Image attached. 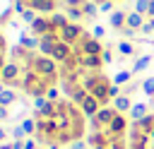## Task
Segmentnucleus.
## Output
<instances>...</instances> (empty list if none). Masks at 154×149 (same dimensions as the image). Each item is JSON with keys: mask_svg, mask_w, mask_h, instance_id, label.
I'll return each instance as SVG.
<instances>
[{"mask_svg": "<svg viewBox=\"0 0 154 149\" xmlns=\"http://www.w3.org/2000/svg\"><path fill=\"white\" fill-rule=\"evenodd\" d=\"M113 5H116V2H111V0H103V2L99 5V12H106V14H111V12H116V10H113Z\"/></svg>", "mask_w": 154, "mask_h": 149, "instance_id": "nucleus-35", "label": "nucleus"}, {"mask_svg": "<svg viewBox=\"0 0 154 149\" xmlns=\"http://www.w3.org/2000/svg\"><path fill=\"white\" fill-rule=\"evenodd\" d=\"M24 149H38L36 139H26V142H24Z\"/></svg>", "mask_w": 154, "mask_h": 149, "instance_id": "nucleus-44", "label": "nucleus"}, {"mask_svg": "<svg viewBox=\"0 0 154 149\" xmlns=\"http://www.w3.org/2000/svg\"><path fill=\"white\" fill-rule=\"evenodd\" d=\"M101 60H103V65L113 62V53H111V48H103V53H101Z\"/></svg>", "mask_w": 154, "mask_h": 149, "instance_id": "nucleus-37", "label": "nucleus"}, {"mask_svg": "<svg viewBox=\"0 0 154 149\" xmlns=\"http://www.w3.org/2000/svg\"><path fill=\"white\" fill-rule=\"evenodd\" d=\"M140 31H142V34H144V36H149V34H154V31H152V24H149V19H147V22H144V26H142V29H140Z\"/></svg>", "mask_w": 154, "mask_h": 149, "instance_id": "nucleus-43", "label": "nucleus"}, {"mask_svg": "<svg viewBox=\"0 0 154 149\" xmlns=\"http://www.w3.org/2000/svg\"><path fill=\"white\" fill-rule=\"evenodd\" d=\"M84 2H87V0H65V5H67V7H82Z\"/></svg>", "mask_w": 154, "mask_h": 149, "instance_id": "nucleus-42", "label": "nucleus"}, {"mask_svg": "<svg viewBox=\"0 0 154 149\" xmlns=\"http://www.w3.org/2000/svg\"><path fill=\"white\" fill-rule=\"evenodd\" d=\"M120 94H123V87H118V84H113V82H111V87H108V96H111V101H113V99H118Z\"/></svg>", "mask_w": 154, "mask_h": 149, "instance_id": "nucleus-34", "label": "nucleus"}, {"mask_svg": "<svg viewBox=\"0 0 154 149\" xmlns=\"http://www.w3.org/2000/svg\"><path fill=\"white\" fill-rule=\"evenodd\" d=\"M31 70L38 74V77H43V79H53L55 77V72H58V62L53 60V58H48V55H36L34 58V62H31Z\"/></svg>", "mask_w": 154, "mask_h": 149, "instance_id": "nucleus-1", "label": "nucleus"}, {"mask_svg": "<svg viewBox=\"0 0 154 149\" xmlns=\"http://www.w3.org/2000/svg\"><path fill=\"white\" fill-rule=\"evenodd\" d=\"M108 87H111V82H108L106 77H101V82H99V84H96L89 94H91V96H94L101 106H108V101H111V96H108Z\"/></svg>", "mask_w": 154, "mask_h": 149, "instance_id": "nucleus-6", "label": "nucleus"}, {"mask_svg": "<svg viewBox=\"0 0 154 149\" xmlns=\"http://www.w3.org/2000/svg\"><path fill=\"white\" fill-rule=\"evenodd\" d=\"M91 36H94V38H103V36H106V29H103L101 24H94V26H91Z\"/></svg>", "mask_w": 154, "mask_h": 149, "instance_id": "nucleus-36", "label": "nucleus"}, {"mask_svg": "<svg viewBox=\"0 0 154 149\" xmlns=\"http://www.w3.org/2000/svg\"><path fill=\"white\" fill-rule=\"evenodd\" d=\"M149 24H152V31H154V19H149Z\"/></svg>", "mask_w": 154, "mask_h": 149, "instance_id": "nucleus-51", "label": "nucleus"}, {"mask_svg": "<svg viewBox=\"0 0 154 149\" xmlns=\"http://www.w3.org/2000/svg\"><path fill=\"white\" fill-rule=\"evenodd\" d=\"M82 10H84V17H96V14H99V2L87 0V2L82 5Z\"/></svg>", "mask_w": 154, "mask_h": 149, "instance_id": "nucleus-25", "label": "nucleus"}, {"mask_svg": "<svg viewBox=\"0 0 154 149\" xmlns=\"http://www.w3.org/2000/svg\"><path fill=\"white\" fill-rule=\"evenodd\" d=\"M29 7L36 10V12H46V14L51 12V14H53L55 7H58V2H55V0H29Z\"/></svg>", "mask_w": 154, "mask_h": 149, "instance_id": "nucleus-13", "label": "nucleus"}, {"mask_svg": "<svg viewBox=\"0 0 154 149\" xmlns=\"http://www.w3.org/2000/svg\"><path fill=\"white\" fill-rule=\"evenodd\" d=\"M7 118H12V113H10V108H5V106H0V123H2V120H7Z\"/></svg>", "mask_w": 154, "mask_h": 149, "instance_id": "nucleus-41", "label": "nucleus"}, {"mask_svg": "<svg viewBox=\"0 0 154 149\" xmlns=\"http://www.w3.org/2000/svg\"><path fill=\"white\" fill-rule=\"evenodd\" d=\"M116 48H118V53H120V55H135V46H132L130 41H120Z\"/></svg>", "mask_w": 154, "mask_h": 149, "instance_id": "nucleus-27", "label": "nucleus"}, {"mask_svg": "<svg viewBox=\"0 0 154 149\" xmlns=\"http://www.w3.org/2000/svg\"><path fill=\"white\" fill-rule=\"evenodd\" d=\"M0 24H2V17H0Z\"/></svg>", "mask_w": 154, "mask_h": 149, "instance_id": "nucleus-55", "label": "nucleus"}, {"mask_svg": "<svg viewBox=\"0 0 154 149\" xmlns=\"http://www.w3.org/2000/svg\"><path fill=\"white\" fill-rule=\"evenodd\" d=\"M108 24H111L116 31H120V29L128 24V12H123V10H116V12H111V14H108Z\"/></svg>", "mask_w": 154, "mask_h": 149, "instance_id": "nucleus-14", "label": "nucleus"}, {"mask_svg": "<svg viewBox=\"0 0 154 149\" xmlns=\"http://www.w3.org/2000/svg\"><path fill=\"white\" fill-rule=\"evenodd\" d=\"M89 144L84 142V139H75V142H70V149H87Z\"/></svg>", "mask_w": 154, "mask_h": 149, "instance_id": "nucleus-39", "label": "nucleus"}, {"mask_svg": "<svg viewBox=\"0 0 154 149\" xmlns=\"http://www.w3.org/2000/svg\"><path fill=\"white\" fill-rule=\"evenodd\" d=\"M87 96H89V91H87V89H84V87H82V84H79V87H77V89H75V91H72V96H70V101H72V103H75V106H82V103H84V99H87Z\"/></svg>", "mask_w": 154, "mask_h": 149, "instance_id": "nucleus-22", "label": "nucleus"}, {"mask_svg": "<svg viewBox=\"0 0 154 149\" xmlns=\"http://www.w3.org/2000/svg\"><path fill=\"white\" fill-rule=\"evenodd\" d=\"M46 103H48V99H46V96H34V99H31V106H34V111H36V113H38Z\"/></svg>", "mask_w": 154, "mask_h": 149, "instance_id": "nucleus-32", "label": "nucleus"}, {"mask_svg": "<svg viewBox=\"0 0 154 149\" xmlns=\"http://www.w3.org/2000/svg\"><path fill=\"white\" fill-rule=\"evenodd\" d=\"M111 2H120V0H111Z\"/></svg>", "mask_w": 154, "mask_h": 149, "instance_id": "nucleus-53", "label": "nucleus"}, {"mask_svg": "<svg viewBox=\"0 0 154 149\" xmlns=\"http://www.w3.org/2000/svg\"><path fill=\"white\" fill-rule=\"evenodd\" d=\"M152 43H154V41H152Z\"/></svg>", "mask_w": 154, "mask_h": 149, "instance_id": "nucleus-56", "label": "nucleus"}, {"mask_svg": "<svg viewBox=\"0 0 154 149\" xmlns=\"http://www.w3.org/2000/svg\"><path fill=\"white\" fill-rule=\"evenodd\" d=\"M48 19H51V26H53V31H63V29L70 24V19H67V14H65V12H53Z\"/></svg>", "mask_w": 154, "mask_h": 149, "instance_id": "nucleus-17", "label": "nucleus"}, {"mask_svg": "<svg viewBox=\"0 0 154 149\" xmlns=\"http://www.w3.org/2000/svg\"><path fill=\"white\" fill-rule=\"evenodd\" d=\"M91 149H111L108 144H99V147H91Z\"/></svg>", "mask_w": 154, "mask_h": 149, "instance_id": "nucleus-50", "label": "nucleus"}, {"mask_svg": "<svg viewBox=\"0 0 154 149\" xmlns=\"http://www.w3.org/2000/svg\"><path fill=\"white\" fill-rule=\"evenodd\" d=\"M79 65H82V70L99 72L101 65H103V60H101V55H79Z\"/></svg>", "mask_w": 154, "mask_h": 149, "instance_id": "nucleus-11", "label": "nucleus"}, {"mask_svg": "<svg viewBox=\"0 0 154 149\" xmlns=\"http://www.w3.org/2000/svg\"><path fill=\"white\" fill-rule=\"evenodd\" d=\"M48 149H60V144H58V142H51V144H48Z\"/></svg>", "mask_w": 154, "mask_h": 149, "instance_id": "nucleus-49", "label": "nucleus"}, {"mask_svg": "<svg viewBox=\"0 0 154 149\" xmlns=\"http://www.w3.org/2000/svg\"><path fill=\"white\" fill-rule=\"evenodd\" d=\"M7 137H10V132H7V130H5L2 125H0V144H2V142H5Z\"/></svg>", "mask_w": 154, "mask_h": 149, "instance_id": "nucleus-45", "label": "nucleus"}, {"mask_svg": "<svg viewBox=\"0 0 154 149\" xmlns=\"http://www.w3.org/2000/svg\"><path fill=\"white\" fill-rule=\"evenodd\" d=\"M130 79H132V70H118V72L113 74V84H118V87L130 84Z\"/></svg>", "mask_w": 154, "mask_h": 149, "instance_id": "nucleus-21", "label": "nucleus"}, {"mask_svg": "<svg viewBox=\"0 0 154 149\" xmlns=\"http://www.w3.org/2000/svg\"><path fill=\"white\" fill-rule=\"evenodd\" d=\"M19 74H22V67H19V62H14V60H10L5 67H2V82L7 84V87H22V82H19Z\"/></svg>", "mask_w": 154, "mask_h": 149, "instance_id": "nucleus-2", "label": "nucleus"}, {"mask_svg": "<svg viewBox=\"0 0 154 149\" xmlns=\"http://www.w3.org/2000/svg\"><path fill=\"white\" fill-rule=\"evenodd\" d=\"M128 115H130V120H132V123H140L144 115H149V103H144V101H135Z\"/></svg>", "mask_w": 154, "mask_h": 149, "instance_id": "nucleus-12", "label": "nucleus"}, {"mask_svg": "<svg viewBox=\"0 0 154 149\" xmlns=\"http://www.w3.org/2000/svg\"><path fill=\"white\" fill-rule=\"evenodd\" d=\"M149 65H152V55H137L130 70H132V74H137V72H144Z\"/></svg>", "mask_w": 154, "mask_h": 149, "instance_id": "nucleus-19", "label": "nucleus"}, {"mask_svg": "<svg viewBox=\"0 0 154 149\" xmlns=\"http://www.w3.org/2000/svg\"><path fill=\"white\" fill-rule=\"evenodd\" d=\"M65 14H67V19L75 22V24H79V22L84 19V10H82V7H67Z\"/></svg>", "mask_w": 154, "mask_h": 149, "instance_id": "nucleus-23", "label": "nucleus"}, {"mask_svg": "<svg viewBox=\"0 0 154 149\" xmlns=\"http://www.w3.org/2000/svg\"><path fill=\"white\" fill-rule=\"evenodd\" d=\"M22 127H24L26 135H36V118H34V115H31V118H24V120H22Z\"/></svg>", "mask_w": 154, "mask_h": 149, "instance_id": "nucleus-28", "label": "nucleus"}, {"mask_svg": "<svg viewBox=\"0 0 154 149\" xmlns=\"http://www.w3.org/2000/svg\"><path fill=\"white\" fill-rule=\"evenodd\" d=\"M75 53H72V46H67V43H63V41H58L55 43V48H53V53H51V58L55 60V62H67L70 58H72Z\"/></svg>", "mask_w": 154, "mask_h": 149, "instance_id": "nucleus-9", "label": "nucleus"}, {"mask_svg": "<svg viewBox=\"0 0 154 149\" xmlns=\"http://www.w3.org/2000/svg\"><path fill=\"white\" fill-rule=\"evenodd\" d=\"M108 147H111V149H125V139H123V137H118V139H113Z\"/></svg>", "mask_w": 154, "mask_h": 149, "instance_id": "nucleus-40", "label": "nucleus"}, {"mask_svg": "<svg viewBox=\"0 0 154 149\" xmlns=\"http://www.w3.org/2000/svg\"><path fill=\"white\" fill-rule=\"evenodd\" d=\"M10 137H12V142H24V137H26V132H24V127H22V123H17L12 130H10Z\"/></svg>", "mask_w": 154, "mask_h": 149, "instance_id": "nucleus-26", "label": "nucleus"}, {"mask_svg": "<svg viewBox=\"0 0 154 149\" xmlns=\"http://www.w3.org/2000/svg\"><path fill=\"white\" fill-rule=\"evenodd\" d=\"M111 103H113L116 113H123V115H125V113H130V108H132V99H130L128 94H120V96H118V99H113Z\"/></svg>", "mask_w": 154, "mask_h": 149, "instance_id": "nucleus-15", "label": "nucleus"}, {"mask_svg": "<svg viewBox=\"0 0 154 149\" xmlns=\"http://www.w3.org/2000/svg\"><path fill=\"white\" fill-rule=\"evenodd\" d=\"M101 108H103V106H101V103H99V101H96V99L89 94V96L84 99V103L79 106V113H82L84 118H89V120H91V118H94V115H96Z\"/></svg>", "mask_w": 154, "mask_h": 149, "instance_id": "nucleus-10", "label": "nucleus"}, {"mask_svg": "<svg viewBox=\"0 0 154 149\" xmlns=\"http://www.w3.org/2000/svg\"><path fill=\"white\" fill-rule=\"evenodd\" d=\"M60 34V41L63 43H67V46H75V43H79V38L84 36V29L79 26V24H75V22H70L63 31H58Z\"/></svg>", "mask_w": 154, "mask_h": 149, "instance_id": "nucleus-4", "label": "nucleus"}, {"mask_svg": "<svg viewBox=\"0 0 154 149\" xmlns=\"http://www.w3.org/2000/svg\"><path fill=\"white\" fill-rule=\"evenodd\" d=\"M113 118H116V108H113V106H103V108L91 118V130H106Z\"/></svg>", "mask_w": 154, "mask_h": 149, "instance_id": "nucleus-3", "label": "nucleus"}, {"mask_svg": "<svg viewBox=\"0 0 154 149\" xmlns=\"http://www.w3.org/2000/svg\"><path fill=\"white\" fill-rule=\"evenodd\" d=\"M0 149H14V144H12V142H2V144H0Z\"/></svg>", "mask_w": 154, "mask_h": 149, "instance_id": "nucleus-47", "label": "nucleus"}, {"mask_svg": "<svg viewBox=\"0 0 154 149\" xmlns=\"http://www.w3.org/2000/svg\"><path fill=\"white\" fill-rule=\"evenodd\" d=\"M147 17H149V19H154V0L149 2V12H147Z\"/></svg>", "mask_w": 154, "mask_h": 149, "instance_id": "nucleus-46", "label": "nucleus"}, {"mask_svg": "<svg viewBox=\"0 0 154 149\" xmlns=\"http://www.w3.org/2000/svg\"><path fill=\"white\" fill-rule=\"evenodd\" d=\"M125 130H128V118H125L123 113H116V118H113V120H111V125L106 127V132H108L111 142H113V139H118V137H123V135H125Z\"/></svg>", "mask_w": 154, "mask_h": 149, "instance_id": "nucleus-5", "label": "nucleus"}, {"mask_svg": "<svg viewBox=\"0 0 154 149\" xmlns=\"http://www.w3.org/2000/svg\"><path fill=\"white\" fill-rule=\"evenodd\" d=\"M46 99H48V101H53V103H58V101H60V89H58L55 84H51V87H48V91H46Z\"/></svg>", "mask_w": 154, "mask_h": 149, "instance_id": "nucleus-30", "label": "nucleus"}, {"mask_svg": "<svg viewBox=\"0 0 154 149\" xmlns=\"http://www.w3.org/2000/svg\"><path fill=\"white\" fill-rule=\"evenodd\" d=\"M137 125H140V130H142V132H147V135H152V132H154V113H149V115H144V118H142V120H140Z\"/></svg>", "mask_w": 154, "mask_h": 149, "instance_id": "nucleus-24", "label": "nucleus"}, {"mask_svg": "<svg viewBox=\"0 0 154 149\" xmlns=\"http://www.w3.org/2000/svg\"><path fill=\"white\" fill-rule=\"evenodd\" d=\"M149 2H152V0H135V12L147 14V12H149Z\"/></svg>", "mask_w": 154, "mask_h": 149, "instance_id": "nucleus-31", "label": "nucleus"}, {"mask_svg": "<svg viewBox=\"0 0 154 149\" xmlns=\"http://www.w3.org/2000/svg\"><path fill=\"white\" fill-rule=\"evenodd\" d=\"M125 26H130V29H135V31H140L142 26H144V14H140V12H128V24Z\"/></svg>", "mask_w": 154, "mask_h": 149, "instance_id": "nucleus-18", "label": "nucleus"}, {"mask_svg": "<svg viewBox=\"0 0 154 149\" xmlns=\"http://www.w3.org/2000/svg\"><path fill=\"white\" fill-rule=\"evenodd\" d=\"M135 34H137V31H135V29H130V26H123V29H120V36H123V38H132Z\"/></svg>", "mask_w": 154, "mask_h": 149, "instance_id": "nucleus-38", "label": "nucleus"}, {"mask_svg": "<svg viewBox=\"0 0 154 149\" xmlns=\"http://www.w3.org/2000/svg\"><path fill=\"white\" fill-rule=\"evenodd\" d=\"M0 82H2V72H0Z\"/></svg>", "mask_w": 154, "mask_h": 149, "instance_id": "nucleus-52", "label": "nucleus"}, {"mask_svg": "<svg viewBox=\"0 0 154 149\" xmlns=\"http://www.w3.org/2000/svg\"><path fill=\"white\" fill-rule=\"evenodd\" d=\"M36 17H38V14H36V10H31V7H29L26 12H22V17H19V19H22V22H26V24H31Z\"/></svg>", "mask_w": 154, "mask_h": 149, "instance_id": "nucleus-33", "label": "nucleus"}, {"mask_svg": "<svg viewBox=\"0 0 154 149\" xmlns=\"http://www.w3.org/2000/svg\"><path fill=\"white\" fill-rule=\"evenodd\" d=\"M142 91H144V96L154 99V77H147V79L142 82Z\"/></svg>", "mask_w": 154, "mask_h": 149, "instance_id": "nucleus-29", "label": "nucleus"}, {"mask_svg": "<svg viewBox=\"0 0 154 149\" xmlns=\"http://www.w3.org/2000/svg\"><path fill=\"white\" fill-rule=\"evenodd\" d=\"M38 43H41V38H38V36L19 31V46H24L26 50H38Z\"/></svg>", "mask_w": 154, "mask_h": 149, "instance_id": "nucleus-16", "label": "nucleus"}, {"mask_svg": "<svg viewBox=\"0 0 154 149\" xmlns=\"http://www.w3.org/2000/svg\"><path fill=\"white\" fill-rule=\"evenodd\" d=\"M12 103H17V91L12 89V87H7L2 94H0V106H5V108H10Z\"/></svg>", "mask_w": 154, "mask_h": 149, "instance_id": "nucleus-20", "label": "nucleus"}, {"mask_svg": "<svg viewBox=\"0 0 154 149\" xmlns=\"http://www.w3.org/2000/svg\"><path fill=\"white\" fill-rule=\"evenodd\" d=\"M7 2H14V0H7Z\"/></svg>", "mask_w": 154, "mask_h": 149, "instance_id": "nucleus-54", "label": "nucleus"}, {"mask_svg": "<svg viewBox=\"0 0 154 149\" xmlns=\"http://www.w3.org/2000/svg\"><path fill=\"white\" fill-rule=\"evenodd\" d=\"M29 31L34 34V36H46V34H51L53 31V26H51V19L48 17H36L31 24H29Z\"/></svg>", "mask_w": 154, "mask_h": 149, "instance_id": "nucleus-7", "label": "nucleus"}, {"mask_svg": "<svg viewBox=\"0 0 154 149\" xmlns=\"http://www.w3.org/2000/svg\"><path fill=\"white\" fill-rule=\"evenodd\" d=\"M5 65H7V60H5V55L0 53V72H2V67H5Z\"/></svg>", "mask_w": 154, "mask_h": 149, "instance_id": "nucleus-48", "label": "nucleus"}, {"mask_svg": "<svg viewBox=\"0 0 154 149\" xmlns=\"http://www.w3.org/2000/svg\"><path fill=\"white\" fill-rule=\"evenodd\" d=\"M58 41H60V34H58V31H51V34L41 36V43H38V53L51 58V53H53V48H55V43H58Z\"/></svg>", "mask_w": 154, "mask_h": 149, "instance_id": "nucleus-8", "label": "nucleus"}]
</instances>
